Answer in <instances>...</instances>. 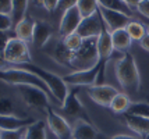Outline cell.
Returning <instances> with one entry per match:
<instances>
[{
    "label": "cell",
    "mask_w": 149,
    "mask_h": 139,
    "mask_svg": "<svg viewBox=\"0 0 149 139\" xmlns=\"http://www.w3.org/2000/svg\"><path fill=\"white\" fill-rule=\"evenodd\" d=\"M114 73L120 86L128 93H138L141 89V75L134 56L130 52L123 53L114 64Z\"/></svg>",
    "instance_id": "obj_1"
},
{
    "label": "cell",
    "mask_w": 149,
    "mask_h": 139,
    "mask_svg": "<svg viewBox=\"0 0 149 139\" xmlns=\"http://www.w3.org/2000/svg\"><path fill=\"white\" fill-rule=\"evenodd\" d=\"M14 68H22V70L29 71V73L35 74L36 77H39V78L47 85L49 91L52 93L53 100H54L60 107L63 106V103L65 102L68 93H70L68 92V88H67L68 85L64 82L63 77H58V75H56L54 73H50V71H47V70L36 66V64H33V63H24V64L15 66Z\"/></svg>",
    "instance_id": "obj_2"
},
{
    "label": "cell",
    "mask_w": 149,
    "mask_h": 139,
    "mask_svg": "<svg viewBox=\"0 0 149 139\" xmlns=\"http://www.w3.org/2000/svg\"><path fill=\"white\" fill-rule=\"evenodd\" d=\"M99 63V52H97V36L84 39L81 47L72 53L70 68L72 71H84L95 67Z\"/></svg>",
    "instance_id": "obj_3"
},
{
    "label": "cell",
    "mask_w": 149,
    "mask_h": 139,
    "mask_svg": "<svg viewBox=\"0 0 149 139\" xmlns=\"http://www.w3.org/2000/svg\"><path fill=\"white\" fill-rule=\"evenodd\" d=\"M0 81L8 84V85H28V86H35V88H40L43 89L49 96H52V93L49 91V88L43 81L39 77H36L35 74L25 71L22 68H0Z\"/></svg>",
    "instance_id": "obj_4"
},
{
    "label": "cell",
    "mask_w": 149,
    "mask_h": 139,
    "mask_svg": "<svg viewBox=\"0 0 149 139\" xmlns=\"http://www.w3.org/2000/svg\"><path fill=\"white\" fill-rule=\"evenodd\" d=\"M3 59L7 64L10 66H19L24 63H32V57L28 49V43L25 40L19 39L17 36H14L10 39V42L7 43Z\"/></svg>",
    "instance_id": "obj_5"
},
{
    "label": "cell",
    "mask_w": 149,
    "mask_h": 139,
    "mask_svg": "<svg viewBox=\"0 0 149 139\" xmlns=\"http://www.w3.org/2000/svg\"><path fill=\"white\" fill-rule=\"evenodd\" d=\"M21 99L24 100L28 107L32 109H40L42 111H47L49 109H52L50 100H49V95L40 89V88H35V86H28V85H19L17 86Z\"/></svg>",
    "instance_id": "obj_6"
},
{
    "label": "cell",
    "mask_w": 149,
    "mask_h": 139,
    "mask_svg": "<svg viewBox=\"0 0 149 139\" xmlns=\"http://www.w3.org/2000/svg\"><path fill=\"white\" fill-rule=\"evenodd\" d=\"M46 124L57 139H72V127L63 114L49 109L46 111Z\"/></svg>",
    "instance_id": "obj_7"
},
{
    "label": "cell",
    "mask_w": 149,
    "mask_h": 139,
    "mask_svg": "<svg viewBox=\"0 0 149 139\" xmlns=\"http://www.w3.org/2000/svg\"><path fill=\"white\" fill-rule=\"evenodd\" d=\"M60 110H61L64 117L72 118L74 121H77V120H85V121H88V122H92L91 117L88 115L84 104L78 99L77 89H74L72 92L68 93V96H67V99H65V102L63 103V106H61Z\"/></svg>",
    "instance_id": "obj_8"
},
{
    "label": "cell",
    "mask_w": 149,
    "mask_h": 139,
    "mask_svg": "<svg viewBox=\"0 0 149 139\" xmlns=\"http://www.w3.org/2000/svg\"><path fill=\"white\" fill-rule=\"evenodd\" d=\"M99 63L95 67H92L89 70H84V71H72L71 74H67L63 77V80L67 85L71 86H93L96 84L97 73H99Z\"/></svg>",
    "instance_id": "obj_9"
},
{
    "label": "cell",
    "mask_w": 149,
    "mask_h": 139,
    "mask_svg": "<svg viewBox=\"0 0 149 139\" xmlns=\"http://www.w3.org/2000/svg\"><path fill=\"white\" fill-rule=\"evenodd\" d=\"M86 93L96 104L102 107H110L111 102L116 98L118 91L114 86L104 84V85H93L86 88Z\"/></svg>",
    "instance_id": "obj_10"
},
{
    "label": "cell",
    "mask_w": 149,
    "mask_h": 139,
    "mask_svg": "<svg viewBox=\"0 0 149 139\" xmlns=\"http://www.w3.org/2000/svg\"><path fill=\"white\" fill-rule=\"evenodd\" d=\"M102 31V15L97 8V11L91 17L82 18L79 27L77 29V33L82 38V39H88V38H96Z\"/></svg>",
    "instance_id": "obj_11"
},
{
    "label": "cell",
    "mask_w": 149,
    "mask_h": 139,
    "mask_svg": "<svg viewBox=\"0 0 149 139\" xmlns=\"http://www.w3.org/2000/svg\"><path fill=\"white\" fill-rule=\"evenodd\" d=\"M72 139H109L102 133L93 122H88L85 120H77L72 125Z\"/></svg>",
    "instance_id": "obj_12"
},
{
    "label": "cell",
    "mask_w": 149,
    "mask_h": 139,
    "mask_svg": "<svg viewBox=\"0 0 149 139\" xmlns=\"http://www.w3.org/2000/svg\"><path fill=\"white\" fill-rule=\"evenodd\" d=\"M81 21H82V15L77 8V6L68 8L61 15V20H60V35H61V38H64L70 33L77 32Z\"/></svg>",
    "instance_id": "obj_13"
},
{
    "label": "cell",
    "mask_w": 149,
    "mask_h": 139,
    "mask_svg": "<svg viewBox=\"0 0 149 139\" xmlns=\"http://www.w3.org/2000/svg\"><path fill=\"white\" fill-rule=\"evenodd\" d=\"M99 11H100V15L104 20L107 28L110 29V32L113 31H117V29H123L128 25L130 22V18L128 15L120 13V11H113V10H107V8H103V7L99 6Z\"/></svg>",
    "instance_id": "obj_14"
},
{
    "label": "cell",
    "mask_w": 149,
    "mask_h": 139,
    "mask_svg": "<svg viewBox=\"0 0 149 139\" xmlns=\"http://www.w3.org/2000/svg\"><path fill=\"white\" fill-rule=\"evenodd\" d=\"M123 118L125 125L130 128L131 131L141 136V138H149V118L141 117V115H134L130 113H124Z\"/></svg>",
    "instance_id": "obj_15"
},
{
    "label": "cell",
    "mask_w": 149,
    "mask_h": 139,
    "mask_svg": "<svg viewBox=\"0 0 149 139\" xmlns=\"http://www.w3.org/2000/svg\"><path fill=\"white\" fill-rule=\"evenodd\" d=\"M52 33H53V28L49 22H46L43 20L36 21L32 35V43L35 45V47L42 49L49 42V39L52 38Z\"/></svg>",
    "instance_id": "obj_16"
},
{
    "label": "cell",
    "mask_w": 149,
    "mask_h": 139,
    "mask_svg": "<svg viewBox=\"0 0 149 139\" xmlns=\"http://www.w3.org/2000/svg\"><path fill=\"white\" fill-rule=\"evenodd\" d=\"M35 121L36 120L31 118V117L21 118L18 115H0V129H11V131L22 129L33 124Z\"/></svg>",
    "instance_id": "obj_17"
},
{
    "label": "cell",
    "mask_w": 149,
    "mask_h": 139,
    "mask_svg": "<svg viewBox=\"0 0 149 139\" xmlns=\"http://www.w3.org/2000/svg\"><path fill=\"white\" fill-rule=\"evenodd\" d=\"M36 21L33 20L32 17L26 15L24 20L18 22L15 27H14V32L15 36L19 39L25 40V42H32V35H33V28H35Z\"/></svg>",
    "instance_id": "obj_18"
},
{
    "label": "cell",
    "mask_w": 149,
    "mask_h": 139,
    "mask_svg": "<svg viewBox=\"0 0 149 139\" xmlns=\"http://www.w3.org/2000/svg\"><path fill=\"white\" fill-rule=\"evenodd\" d=\"M111 40H113V47L116 52H121L125 53L130 50L131 45H132V39L128 35V32L125 31V28L123 29H117L111 32Z\"/></svg>",
    "instance_id": "obj_19"
},
{
    "label": "cell",
    "mask_w": 149,
    "mask_h": 139,
    "mask_svg": "<svg viewBox=\"0 0 149 139\" xmlns=\"http://www.w3.org/2000/svg\"><path fill=\"white\" fill-rule=\"evenodd\" d=\"M47 138V124L46 121L36 120L33 124L26 127L24 139H46Z\"/></svg>",
    "instance_id": "obj_20"
},
{
    "label": "cell",
    "mask_w": 149,
    "mask_h": 139,
    "mask_svg": "<svg viewBox=\"0 0 149 139\" xmlns=\"http://www.w3.org/2000/svg\"><path fill=\"white\" fill-rule=\"evenodd\" d=\"M52 57L56 60L57 63H60V64H63V66H65V67H70L72 52L67 49V46L64 45V42H63V39H61L56 43V46H54V49H53Z\"/></svg>",
    "instance_id": "obj_21"
},
{
    "label": "cell",
    "mask_w": 149,
    "mask_h": 139,
    "mask_svg": "<svg viewBox=\"0 0 149 139\" xmlns=\"http://www.w3.org/2000/svg\"><path fill=\"white\" fill-rule=\"evenodd\" d=\"M99 6L107 8V10H113V11H120V13L125 14L128 17H132V8H131L125 0H97Z\"/></svg>",
    "instance_id": "obj_22"
},
{
    "label": "cell",
    "mask_w": 149,
    "mask_h": 139,
    "mask_svg": "<svg viewBox=\"0 0 149 139\" xmlns=\"http://www.w3.org/2000/svg\"><path fill=\"white\" fill-rule=\"evenodd\" d=\"M131 103H132V102L130 100V96H128L127 93L118 92L116 95V98L113 99V102H111V104L109 109H110L113 113H116V114H124V113L128 111Z\"/></svg>",
    "instance_id": "obj_23"
},
{
    "label": "cell",
    "mask_w": 149,
    "mask_h": 139,
    "mask_svg": "<svg viewBox=\"0 0 149 139\" xmlns=\"http://www.w3.org/2000/svg\"><path fill=\"white\" fill-rule=\"evenodd\" d=\"M28 3H29V0H13V7H11V14L10 15H11L14 27L26 17Z\"/></svg>",
    "instance_id": "obj_24"
},
{
    "label": "cell",
    "mask_w": 149,
    "mask_h": 139,
    "mask_svg": "<svg viewBox=\"0 0 149 139\" xmlns=\"http://www.w3.org/2000/svg\"><path fill=\"white\" fill-rule=\"evenodd\" d=\"M125 31L128 32V35L131 36L132 40H138L139 42L146 35L148 28L145 27L142 22H139V21H130L128 25L125 27Z\"/></svg>",
    "instance_id": "obj_25"
},
{
    "label": "cell",
    "mask_w": 149,
    "mask_h": 139,
    "mask_svg": "<svg viewBox=\"0 0 149 139\" xmlns=\"http://www.w3.org/2000/svg\"><path fill=\"white\" fill-rule=\"evenodd\" d=\"M77 8L79 10L82 18H86L96 13L99 8V3L97 0H78Z\"/></svg>",
    "instance_id": "obj_26"
},
{
    "label": "cell",
    "mask_w": 149,
    "mask_h": 139,
    "mask_svg": "<svg viewBox=\"0 0 149 139\" xmlns=\"http://www.w3.org/2000/svg\"><path fill=\"white\" fill-rule=\"evenodd\" d=\"M61 39H63V42H64V45L67 46V49H68V50H71L72 53H74V52H77L78 49L81 47L82 42H84V39H82L77 32L70 33V35H67V36L61 38Z\"/></svg>",
    "instance_id": "obj_27"
},
{
    "label": "cell",
    "mask_w": 149,
    "mask_h": 139,
    "mask_svg": "<svg viewBox=\"0 0 149 139\" xmlns=\"http://www.w3.org/2000/svg\"><path fill=\"white\" fill-rule=\"evenodd\" d=\"M15 104L10 98L0 96V115H15Z\"/></svg>",
    "instance_id": "obj_28"
},
{
    "label": "cell",
    "mask_w": 149,
    "mask_h": 139,
    "mask_svg": "<svg viewBox=\"0 0 149 139\" xmlns=\"http://www.w3.org/2000/svg\"><path fill=\"white\" fill-rule=\"evenodd\" d=\"M130 114L134 115H141V117H146L149 118V103L145 102H135V103H131L128 111Z\"/></svg>",
    "instance_id": "obj_29"
},
{
    "label": "cell",
    "mask_w": 149,
    "mask_h": 139,
    "mask_svg": "<svg viewBox=\"0 0 149 139\" xmlns=\"http://www.w3.org/2000/svg\"><path fill=\"white\" fill-rule=\"evenodd\" d=\"M25 129L26 128L15 129V131H11V129H0V139H24Z\"/></svg>",
    "instance_id": "obj_30"
},
{
    "label": "cell",
    "mask_w": 149,
    "mask_h": 139,
    "mask_svg": "<svg viewBox=\"0 0 149 139\" xmlns=\"http://www.w3.org/2000/svg\"><path fill=\"white\" fill-rule=\"evenodd\" d=\"M15 36V32H10V31H0V56L3 57L4 54V50H6L7 43L10 42L11 38Z\"/></svg>",
    "instance_id": "obj_31"
},
{
    "label": "cell",
    "mask_w": 149,
    "mask_h": 139,
    "mask_svg": "<svg viewBox=\"0 0 149 139\" xmlns=\"http://www.w3.org/2000/svg\"><path fill=\"white\" fill-rule=\"evenodd\" d=\"M77 3H78V0H58V4L56 7V11L54 13H58L63 15L68 8L77 6Z\"/></svg>",
    "instance_id": "obj_32"
},
{
    "label": "cell",
    "mask_w": 149,
    "mask_h": 139,
    "mask_svg": "<svg viewBox=\"0 0 149 139\" xmlns=\"http://www.w3.org/2000/svg\"><path fill=\"white\" fill-rule=\"evenodd\" d=\"M13 25L14 24L11 20V15L0 13V31H10Z\"/></svg>",
    "instance_id": "obj_33"
},
{
    "label": "cell",
    "mask_w": 149,
    "mask_h": 139,
    "mask_svg": "<svg viewBox=\"0 0 149 139\" xmlns=\"http://www.w3.org/2000/svg\"><path fill=\"white\" fill-rule=\"evenodd\" d=\"M138 13L141 14V17H145V18H149V0H142L138 7H136Z\"/></svg>",
    "instance_id": "obj_34"
},
{
    "label": "cell",
    "mask_w": 149,
    "mask_h": 139,
    "mask_svg": "<svg viewBox=\"0 0 149 139\" xmlns=\"http://www.w3.org/2000/svg\"><path fill=\"white\" fill-rule=\"evenodd\" d=\"M11 7H13V0H0V13L10 15Z\"/></svg>",
    "instance_id": "obj_35"
},
{
    "label": "cell",
    "mask_w": 149,
    "mask_h": 139,
    "mask_svg": "<svg viewBox=\"0 0 149 139\" xmlns=\"http://www.w3.org/2000/svg\"><path fill=\"white\" fill-rule=\"evenodd\" d=\"M43 3H45V8L49 13H54L58 4V0H43Z\"/></svg>",
    "instance_id": "obj_36"
},
{
    "label": "cell",
    "mask_w": 149,
    "mask_h": 139,
    "mask_svg": "<svg viewBox=\"0 0 149 139\" xmlns=\"http://www.w3.org/2000/svg\"><path fill=\"white\" fill-rule=\"evenodd\" d=\"M139 45H141V47H142L143 50L149 52V31L146 32V35L143 36L142 39L139 40Z\"/></svg>",
    "instance_id": "obj_37"
},
{
    "label": "cell",
    "mask_w": 149,
    "mask_h": 139,
    "mask_svg": "<svg viewBox=\"0 0 149 139\" xmlns=\"http://www.w3.org/2000/svg\"><path fill=\"white\" fill-rule=\"evenodd\" d=\"M127 1V4L131 7V8H136L138 7V4L142 1V0H125Z\"/></svg>",
    "instance_id": "obj_38"
},
{
    "label": "cell",
    "mask_w": 149,
    "mask_h": 139,
    "mask_svg": "<svg viewBox=\"0 0 149 139\" xmlns=\"http://www.w3.org/2000/svg\"><path fill=\"white\" fill-rule=\"evenodd\" d=\"M111 139H139L138 136H131V135H116Z\"/></svg>",
    "instance_id": "obj_39"
},
{
    "label": "cell",
    "mask_w": 149,
    "mask_h": 139,
    "mask_svg": "<svg viewBox=\"0 0 149 139\" xmlns=\"http://www.w3.org/2000/svg\"><path fill=\"white\" fill-rule=\"evenodd\" d=\"M141 18H142V24L148 28V31H149V18H145V17H141Z\"/></svg>",
    "instance_id": "obj_40"
},
{
    "label": "cell",
    "mask_w": 149,
    "mask_h": 139,
    "mask_svg": "<svg viewBox=\"0 0 149 139\" xmlns=\"http://www.w3.org/2000/svg\"><path fill=\"white\" fill-rule=\"evenodd\" d=\"M6 64H7V63L4 61V59L0 56V68H4V66H6Z\"/></svg>",
    "instance_id": "obj_41"
}]
</instances>
